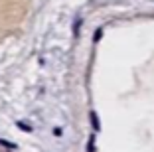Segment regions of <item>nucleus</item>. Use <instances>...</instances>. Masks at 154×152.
<instances>
[{
    "instance_id": "nucleus-2",
    "label": "nucleus",
    "mask_w": 154,
    "mask_h": 152,
    "mask_svg": "<svg viewBox=\"0 0 154 152\" xmlns=\"http://www.w3.org/2000/svg\"><path fill=\"white\" fill-rule=\"evenodd\" d=\"M20 129H22V130H32V126H28L26 123H20Z\"/></svg>"
},
{
    "instance_id": "nucleus-1",
    "label": "nucleus",
    "mask_w": 154,
    "mask_h": 152,
    "mask_svg": "<svg viewBox=\"0 0 154 152\" xmlns=\"http://www.w3.org/2000/svg\"><path fill=\"white\" fill-rule=\"evenodd\" d=\"M91 123H93V129H95V130L101 129V126H99V116H97V113H91Z\"/></svg>"
}]
</instances>
